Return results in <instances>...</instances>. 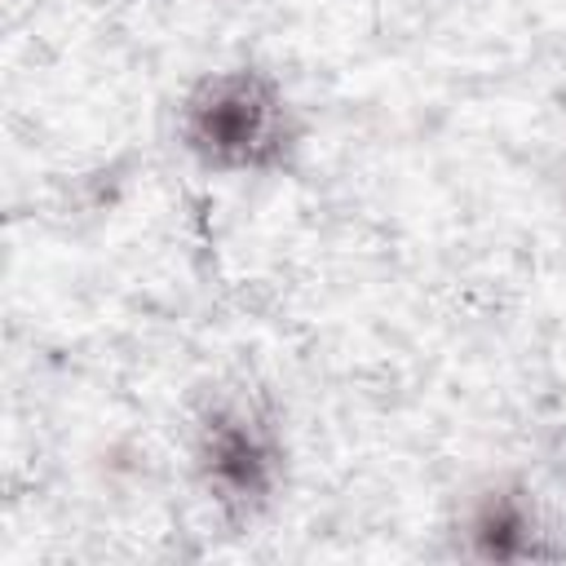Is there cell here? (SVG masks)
Masks as SVG:
<instances>
[{
    "instance_id": "cell-3",
    "label": "cell",
    "mask_w": 566,
    "mask_h": 566,
    "mask_svg": "<svg viewBox=\"0 0 566 566\" xmlns=\"http://www.w3.org/2000/svg\"><path fill=\"white\" fill-rule=\"evenodd\" d=\"M447 553L482 566H526L566 557L553 509L522 473H486L469 482L442 526Z\"/></svg>"
},
{
    "instance_id": "cell-4",
    "label": "cell",
    "mask_w": 566,
    "mask_h": 566,
    "mask_svg": "<svg viewBox=\"0 0 566 566\" xmlns=\"http://www.w3.org/2000/svg\"><path fill=\"white\" fill-rule=\"evenodd\" d=\"M562 212H566V159H562Z\"/></svg>"
},
{
    "instance_id": "cell-1",
    "label": "cell",
    "mask_w": 566,
    "mask_h": 566,
    "mask_svg": "<svg viewBox=\"0 0 566 566\" xmlns=\"http://www.w3.org/2000/svg\"><path fill=\"white\" fill-rule=\"evenodd\" d=\"M181 155L221 181L292 177L310 146V124L287 80L265 62H226L186 84L172 115Z\"/></svg>"
},
{
    "instance_id": "cell-2",
    "label": "cell",
    "mask_w": 566,
    "mask_h": 566,
    "mask_svg": "<svg viewBox=\"0 0 566 566\" xmlns=\"http://www.w3.org/2000/svg\"><path fill=\"white\" fill-rule=\"evenodd\" d=\"M186 469L226 531L270 522L292 486V433L279 402L252 385L208 389L186 420Z\"/></svg>"
}]
</instances>
